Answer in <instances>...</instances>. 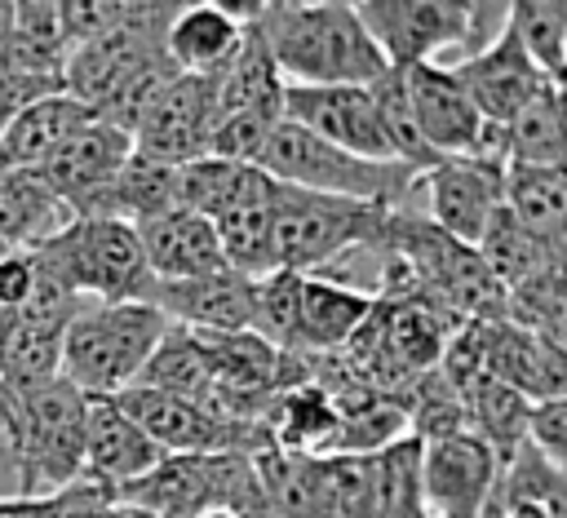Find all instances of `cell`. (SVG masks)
Returning <instances> with one entry per match:
<instances>
[{"instance_id": "6da1fadb", "label": "cell", "mask_w": 567, "mask_h": 518, "mask_svg": "<svg viewBox=\"0 0 567 518\" xmlns=\"http://www.w3.org/2000/svg\"><path fill=\"white\" fill-rule=\"evenodd\" d=\"M270 49L284 84H377L390 62L341 0H261L248 22Z\"/></svg>"}, {"instance_id": "7a4b0ae2", "label": "cell", "mask_w": 567, "mask_h": 518, "mask_svg": "<svg viewBox=\"0 0 567 518\" xmlns=\"http://www.w3.org/2000/svg\"><path fill=\"white\" fill-rule=\"evenodd\" d=\"M84 412H89V398L62 376L27 394H0V425L9 438L4 456L13 469L18 496H58L80 483Z\"/></svg>"}, {"instance_id": "3957f363", "label": "cell", "mask_w": 567, "mask_h": 518, "mask_svg": "<svg viewBox=\"0 0 567 518\" xmlns=\"http://www.w3.org/2000/svg\"><path fill=\"white\" fill-rule=\"evenodd\" d=\"M168 319L151 301H89L62 336V381L84 398L124 394L159 345Z\"/></svg>"}, {"instance_id": "277c9868", "label": "cell", "mask_w": 567, "mask_h": 518, "mask_svg": "<svg viewBox=\"0 0 567 518\" xmlns=\"http://www.w3.org/2000/svg\"><path fill=\"white\" fill-rule=\"evenodd\" d=\"M363 31L381 49L390 66L434 62L439 53H478L487 49L509 18V4L478 0H359L354 4ZM456 58V62H461Z\"/></svg>"}, {"instance_id": "5b68a950", "label": "cell", "mask_w": 567, "mask_h": 518, "mask_svg": "<svg viewBox=\"0 0 567 518\" xmlns=\"http://www.w3.org/2000/svg\"><path fill=\"white\" fill-rule=\"evenodd\" d=\"M270 182L332 195V199H359V204H381V208H403L412 186L421 182L408 164L394 159H359L341 146L319 142L315 133L279 120L275 133L266 137L257 164Z\"/></svg>"}, {"instance_id": "8992f818", "label": "cell", "mask_w": 567, "mask_h": 518, "mask_svg": "<svg viewBox=\"0 0 567 518\" xmlns=\"http://www.w3.org/2000/svg\"><path fill=\"white\" fill-rule=\"evenodd\" d=\"M275 213V270L292 274H323L332 261L350 252H381L390 208L359 204V199H332L297 186L270 190Z\"/></svg>"}, {"instance_id": "52a82bcc", "label": "cell", "mask_w": 567, "mask_h": 518, "mask_svg": "<svg viewBox=\"0 0 567 518\" xmlns=\"http://www.w3.org/2000/svg\"><path fill=\"white\" fill-rule=\"evenodd\" d=\"M115 505L142 518H199L208 509H230L239 518H270L252 456H164L151 474L124 483Z\"/></svg>"}, {"instance_id": "ba28073f", "label": "cell", "mask_w": 567, "mask_h": 518, "mask_svg": "<svg viewBox=\"0 0 567 518\" xmlns=\"http://www.w3.org/2000/svg\"><path fill=\"white\" fill-rule=\"evenodd\" d=\"M40 252L84 301H151L155 292V274L128 221L71 217L53 239L40 244Z\"/></svg>"}, {"instance_id": "9c48e42d", "label": "cell", "mask_w": 567, "mask_h": 518, "mask_svg": "<svg viewBox=\"0 0 567 518\" xmlns=\"http://www.w3.org/2000/svg\"><path fill=\"white\" fill-rule=\"evenodd\" d=\"M403 84H408V102L412 115L430 142V151L439 159H456V155H501V128L487 124L478 115V106L470 102V93L461 89V80L452 75V66L439 62H416V66H399Z\"/></svg>"}, {"instance_id": "30bf717a", "label": "cell", "mask_w": 567, "mask_h": 518, "mask_svg": "<svg viewBox=\"0 0 567 518\" xmlns=\"http://www.w3.org/2000/svg\"><path fill=\"white\" fill-rule=\"evenodd\" d=\"M213 124H217V89H213V75H173L155 102L146 106V115L137 120V128L128 133L133 137V151L137 155H151L159 164H190L199 155H208V137H213Z\"/></svg>"}, {"instance_id": "8fae6325", "label": "cell", "mask_w": 567, "mask_h": 518, "mask_svg": "<svg viewBox=\"0 0 567 518\" xmlns=\"http://www.w3.org/2000/svg\"><path fill=\"white\" fill-rule=\"evenodd\" d=\"M421 182H425V208H430L425 217L443 235L470 248H478L487 221L505 208V159L496 155L439 159L430 173H421Z\"/></svg>"}, {"instance_id": "7c38bea8", "label": "cell", "mask_w": 567, "mask_h": 518, "mask_svg": "<svg viewBox=\"0 0 567 518\" xmlns=\"http://www.w3.org/2000/svg\"><path fill=\"white\" fill-rule=\"evenodd\" d=\"M501 460L474 434L421 443V505L425 518H478L496 491Z\"/></svg>"}, {"instance_id": "4fadbf2b", "label": "cell", "mask_w": 567, "mask_h": 518, "mask_svg": "<svg viewBox=\"0 0 567 518\" xmlns=\"http://www.w3.org/2000/svg\"><path fill=\"white\" fill-rule=\"evenodd\" d=\"M133 137L106 120H93L89 128H80L71 142H62L44 164H35L31 173L62 199V208L71 217H97L120 164L128 159Z\"/></svg>"}, {"instance_id": "5bb4252c", "label": "cell", "mask_w": 567, "mask_h": 518, "mask_svg": "<svg viewBox=\"0 0 567 518\" xmlns=\"http://www.w3.org/2000/svg\"><path fill=\"white\" fill-rule=\"evenodd\" d=\"M284 120L315 133L328 146L359 155V159H390V146L381 137V124H377L372 89H359V84H284Z\"/></svg>"}, {"instance_id": "9a60e30c", "label": "cell", "mask_w": 567, "mask_h": 518, "mask_svg": "<svg viewBox=\"0 0 567 518\" xmlns=\"http://www.w3.org/2000/svg\"><path fill=\"white\" fill-rule=\"evenodd\" d=\"M452 75L461 80V89L470 93V102L478 106V115L487 124H509L536 93L549 89V75L527 58V49L514 40V31L505 27L487 49L452 62Z\"/></svg>"}, {"instance_id": "2e32d148", "label": "cell", "mask_w": 567, "mask_h": 518, "mask_svg": "<svg viewBox=\"0 0 567 518\" xmlns=\"http://www.w3.org/2000/svg\"><path fill=\"white\" fill-rule=\"evenodd\" d=\"M478 341H483V363L487 372L509 385L514 394H523L527 403H545V398H563L567 394V345L518 328L509 319L501 323H478Z\"/></svg>"}, {"instance_id": "e0dca14e", "label": "cell", "mask_w": 567, "mask_h": 518, "mask_svg": "<svg viewBox=\"0 0 567 518\" xmlns=\"http://www.w3.org/2000/svg\"><path fill=\"white\" fill-rule=\"evenodd\" d=\"M164 452L142 434V425L115 398H89L84 412V474L80 483L102 487L111 500L124 483L151 474Z\"/></svg>"}, {"instance_id": "ac0fdd59", "label": "cell", "mask_w": 567, "mask_h": 518, "mask_svg": "<svg viewBox=\"0 0 567 518\" xmlns=\"http://www.w3.org/2000/svg\"><path fill=\"white\" fill-rule=\"evenodd\" d=\"M151 305L190 332H248L252 323V279L235 270L199 274V279H177V283H155Z\"/></svg>"}, {"instance_id": "d6986e66", "label": "cell", "mask_w": 567, "mask_h": 518, "mask_svg": "<svg viewBox=\"0 0 567 518\" xmlns=\"http://www.w3.org/2000/svg\"><path fill=\"white\" fill-rule=\"evenodd\" d=\"M146 252V266L155 274V283H177V279H199V274H217L230 270L217 244V230L208 217L190 213V208H168L142 226H133Z\"/></svg>"}, {"instance_id": "ffe728a7", "label": "cell", "mask_w": 567, "mask_h": 518, "mask_svg": "<svg viewBox=\"0 0 567 518\" xmlns=\"http://www.w3.org/2000/svg\"><path fill=\"white\" fill-rule=\"evenodd\" d=\"M270 190H275V182L261 168H252L248 186L213 217L221 257L244 279H261V274L275 270V213H270Z\"/></svg>"}, {"instance_id": "44dd1931", "label": "cell", "mask_w": 567, "mask_h": 518, "mask_svg": "<svg viewBox=\"0 0 567 518\" xmlns=\"http://www.w3.org/2000/svg\"><path fill=\"white\" fill-rule=\"evenodd\" d=\"M244 40V22L221 9V0H199V4H177L168 31H164V53L182 75H217Z\"/></svg>"}, {"instance_id": "7402d4cb", "label": "cell", "mask_w": 567, "mask_h": 518, "mask_svg": "<svg viewBox=\"0 0 567 518\" xmlns=\"http://www.w3.org/2000/svg\"><path fill=\"white\" fill-rule=\"evenodd\" d=\"M97 115L75 102L71 93H49V97H35L31 106H22L4 137H0V168H35L44 164L62 142H71L80 128H89Z\"/></svg>"}, {"instance_id": "603a6c76", "label": "cell", "mask_w": 567, "mask_h": 518, "mask_svg": "<svg viewBox=\"0 0 567 518\" xmlns=\"http://www.w3.org/2000/svg\"><path fill=\"white\" fill-rule=\"evenodd\" d=\"M377 297L328 274H301V354H337L372 314Z\"/></svg>"}, {"instance_id": "cb8c5ba5", "label": "cell", "mask_w": 567, "mask_h": 518, "mask_svg": "<svg viewBox=\"0 0 567 518\" xmlns=\"http://www.w3.org/2000/svg\"><path fill=\"white\" fill-rule=\"evenodd\" d=\"M213 89H217V115L257 111V115L284 120V75L248 22H244V40L235 58L213 75Z\"/></svg>"}, {"instance_id": "d4e9b609", "label": "cell", "mask_w": 567, "mask_h": 518, "mask_svg": "<svg viewBox=\"0 0 567 518\" xmlns=\"http://www.w3.org/2000/svg\"><path fill=\"white\" fill-rule=\"evenodd\" d=\"M62 62H66V35H62L58 4L53 0H22V4H13L9 31L0 40V71L62 80Z\"/></svg>"}, {"instance_id": "484cf974", "label": "cell", "mask_w": 567, "mask_h": 518, "mask_svg": "<svg viewBox=\"0 0 567 518\" xmlns=\"http://www.w3.org/2000/svg\"><path fill=\"white\" fill-rule=\"evenodd\" d=\"M261 429L279 452H306V456H328L337 438V412L323 385L306 381L284 394H275L261 412Z\"/></svg>"}, {"instance_id": "4316f807", "label": "cell", "mask_w": 567, "mask_h": 518, "mask_svg": "<svg viewBox=\"0 0 567 518\" xmlns=\"http://www.w3.org/2000/svg\"><path fill=\"white\" fill-rule=\"evenodd\" d=\"M505 208L523 230L567 252V168L505 164Z\"/></svg>"}, {"instance_id": "83f0119b", "label": "cell", "mask_w": 567, "mask_h": 518, "mask_svg": "<svg viewBox=\"0 0 567 518\" xmlns=\"http://www.w3.org/2000/svg\"><path fill=\"white\" fill-rule=\"evenodd\" d=\"M66 221L71 213L31 168H0V244L4 248H40Z\"/></svg>"}, {"instance_id": "f1b7e54d", "label": "cell", "mask_w": 567, "mask_h": 518, "mask_svg": "<svg viewBox=\"0 0 567 518\" xmlns=\"http://www.w3.org/2000/svg\"><path fill=\"white\" fill-rule=\"evenodd\" d=\"M492 505L505 518H567V474L523 443L496 474Z\"/></svg>"}, {"instance_id": "f546056e", "label": "cell", "mask_w": 567, "mask_h": 518, "mask_svg": "<svg viewBox=\"0 0 567 518\" xmlns=\"http://www.w3.org/2000/svg\"><path fill=\"white\" fill-rule=\"evenodd\" d=\"M133 385L213 407V367H208V354H204L199 332L168 323L164 336H159V345L151 350V359H146V367L137 372Z\"/></svg>"}, {"instance_id": "4dcf8cb0", "label": "cell", "mask_w": 567, "mask_h": 518, "mask_svg": "<svg viewBox=\"0 0 567 518\" xmlns=\"http://www.w3.org/2000/svg\"><path fill=\"white\" fill-rule=\"evenodd\" d=\"M461 407H465V429L492 447V456L505 465L523 443H527V412L532 403L523 394H514L509 385H501L492 372H483L478 381L461 385Z\"/></svg>"}, {"instance_id": "1f68e13d", "label": "cell", "mask_w": 567, "mask_h": 518, "mask_svg": "<svg viewBox=\"0 0 567 518\" xmlns=\"http://www.w3.org/2000/svg\"><path fill=\"white\" fill-rule=\"evenodd\" d=\"M168 208H177V168L159 164L151 155L128 151V159L120 164V173H115L97 217L142 226V221H151V217H159Z\"/></svg>"}, {"instance_id": "d6a6232c", "label": "cell", "mask_w": 567, "mask_h": 518, "mask_svg": "<svg viewBox=\"0 0 567 518\" xmlns=\"http://www.w3.org/2000/svg\"><path fill=\"white\" fill-rule=\"evenodd\" d=\"M62 336L66 328L18 319L9 323L4 350H0V394H27L62 376Z\"/></svg>"}, {"instance_id": "836d02e7", "label": "cell", "mask_w": 567, "mask_h": 518, "mask_svg": "<svg viewBox=\"0 0 567 518\" xmlns=\"http://www.w3.org/2000/svg\"><path fill=\"white\" fill-rule=\"evenodd\" d=\"M478 257L487 261V270L501 279L505 292L527 283V279H536V274H545V270H554V266H567V252H558L545 239H536L532 230H523L509 217V208H501L487 221V230L478 239Z\"/></svg>"}, {"instance_id": "e575fe53", "label": "cell", "mask_w": 567, "mask_h": 518, "mask_svg": "<svg viewBox=\"0 0 567 518\" xmlns=\"http://www.w3.org/2000/svg\"><path fill=\"white\" fill-rule=\"evenodd\" d=\"M501 155L505 164L532 168H567V128L554 102V84L536 93L509 124H501Z\"/></svg>"}, {"instance_id": "d590c367", "label": "cell", "mask_w": 567, "mask_h": 518, "mask_svg": "<svg viewBox=\"0 0 567 518\" xmlns=\"http://www.w3.org/2000/svg\"><path fill=\"white\" fill-rule=\"evenodd\" d=\"M368 89H372V106H377V124H381V137H385V146H390V159L408 164L416 177L430 173V168L439 164V155L430 151V142H425V133H421V124H416V115H412L403 71L390 66V71H385L377 84H368Z\"/></svg>"}, {"instance_id": "8d00e7d4", "label": "cell", "mask_w": 567, "mask_h": 518, "mask_svg": "<svg viewBox=\"0 0 567 518\" xmlns=\"http://www.w3.org/2000/svg\"><path fill=\"white\" fill-rule=\"evenodd\" d=\"M266 345L279 354H301V274L292 270H270L252 279V323Z\"/></svg>"}, {"instance_id": "74e56055", "label": "cell", "mask_w": 567, "mask_h": 518, "mask_svg": "<svg viewBox=\"0 0 567 518\" xmlns=\"http://www.w3.org/2000/svg\"><path fill=\"white\" fill-rule=\"evenodd\" d=\"M505 27L549 80L567 66V0H514Z\"/></svg>"}, {"instance_id": "f35d334b", "label": "cell", "mask_w": 567, "mask_h": 518, "mask_svg": "<svg viewBox=\"0 0 567 518\" xmlns=\"http://www.w3.org/2000/svg\"><path fill=\"white\" fill-rule=\"evenodd\" d=\"M252 177V164H235L221 155H199L177 168V208H190L199 217H217Z\"/></svg>"}, {"instance_id": "ab89813d", "label": "cell", "mask_w": 567, "mask_h": 518, "mask_svg": "<svg viewBox=\"0 0 567 518\" xmlns=\"http://www.w3.org/2000/svg\"><path fill=\"white\" fill-rule=\"evenodd\" d=\"M527 443L567 474V394L563 398H545L532 403L527 412Z\"/></svg>"}, {"instance_id": "60d3db41", "label": "cell", "mask_w": 567, "mask_h": 518, "mask_svg": "<svg viewBox=\"0 0 567 518\" xmlns=\"http://www.w3.org/2000/svg\"><path fill=\"white\" fill-rule=\"evenodd\" d=\"M31 283H35V257L31 248H13L0 257V310L4 314H18L22 301L31 297Z\"/></svg>"}, {"instance_id": "b9f144b4", "label": "cell", "mask_w": 567, "mask_h": 518, "mask_svg": "<svg viewBox=\"0 0 567 518\" xmlns=\"http://www.w3.org/2000/svg\"><path fill=\"white\" fill-rule=\"evenodd\" d=\"M80 496H84V483L58 496H0V518H62Z\"/></svg>"}, {"instance_id": "7bdbcfd3", "label": "cell", "mask_w": 567, "mask_h": 518, "mask_svg": "<svg viewBox=\"0 0 567 518\" xmlns=\"http://www.w3.org/2000/svg\"><path fill=\"white\" fill-rule=\"evenodd\" d=\"M62 518H142V514H133V509H124V505H115L102 487H93V483H84V496L62 514Z\"/></svg>"}, {"instance_id": "ee69618b", "label": "cell", "mask_w": 567, "mask_h": 518, "mask_svg": "<svg viewBox=\"0 0 567 518\" xmlns=\"http://www.w3.org/2000/svg\"><path fill=\"white\" fill-rule=\"evenodd\" d=\"M549 84H554V102H558V115H563V128H567V66Z\"/></svg>"}, {"instance_id": "f6af8a7d", "label": "cell", "mask_w": 567, "mask_h": 518, "mask_svg": "<svg viewBox=\"0 0 567 518\" xmlns=\"http://www.w3.org/2000/svg\"><path fill=\"white\" fill-rule=\"evenodd\" d=\"M9 18H13V4H0V40H4V31H9Z\"/></svg>"}, {"instance_id": "bcb514c9", "label": "cell", "mask_w": 567, "mask_h": 518, "mask_svg": "<svg viewBox=\"0 0 567 518\" xmlns=\"http://www.w3.org/2000/svg\"><path fill=\"white\" fill-rule=\"evenodd\" d=\"M9 323H13V314H4V310H0V350H4V336H9Z\"/></svg>"}, {"instance_id": "7dc6e473", "label": "cell", "mask_w": 567, "mask_h": 518, "mask_svg": "<svg viewBox=\"0 0 567 518\" xmlns=\"http://www.w3.org/2000/svg\"><path fill=\"white\" fill-rule=\"evenodd\" d=\"M199 518H239V514H230V509H208V514H199Z\"/></svg>"}]
</instances>
